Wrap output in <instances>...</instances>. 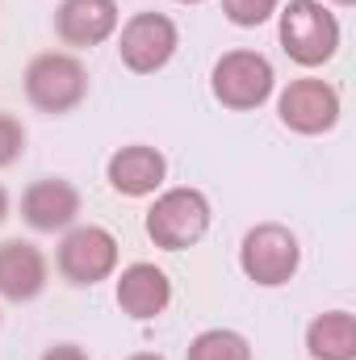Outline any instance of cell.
I'll use <instances>...</instances> for the list:
<instances>
[{"label": "cell", "instance_id": "7402d4cb", "mask_svg": "<svg viewBox=\"0 0 356 360\" xmlns=\"http://www.w3.org/2000/svg\"><path fill=\"white\" fill-rule=\"evenodd\" d=\"M177 4H205V0H177Z\"/></svg>", "mask_w": 356, "mask_h": 360}, {"label": "cell", "instance_id": "9a60e30c", "mask_svg": "<svg viewBox=\"0 0 356 360\" xmlns=\"http://www.w3.org/2000/svg\"><path fill=\"white\" fill-rule=\"evenodd\" d=\"M184 360H252V344L235 327H205L189 340Z\"/></svg>", "mask_w": 356, "mask_h": 360}, {"label": "cell", "instance_id": "8fae6325", "mask_svg": "<svg viewBox=\"0 0 356 360\" xmlns=\"http://www.w3.org/2000/svg\"><path fill=\"white\" fill-rule=\"evenodd\" d=\"M122 25L117 0H59L55 8V34L72 51H92L109 42Z\"/></svg>", "mask_w": 356, "mask_h": 360}, {"label": "cell", "instance_id": "ffe728a7", "mask_svg": "<svg viewBox=\"0 0 356 360\" xmlns=\"http://www.w3.org/2000/svg\"><path fill=\"white\" fill-rule=\"evenodd\" d=\"M126 360H168V356H160V352H134V356H126Z\"/></svg>", "mask_w": 356, "mask_h": 360}, {"label": "cell", "instance_id": "5b68a950", "mask_svg": "<svg viewBox=\"0 0 356 360\" xmlns=\"http://www.w3.org/2000/svg\"><path fill=\"white\" fill-rule=\"evenodd\" d=\"M210 92H214V101H218L222 109L252 113V109H260L265 101H272V92H276V72H272L268 55L248 51V46H235V51H222V55L214 59Z\"/></svg>", "mask_w": 356, "mask_h": 360}, {"label": "cell", "instance_id": "2e32d148", "mask_svg": "<svg viewBox=\"0 0 356 360\" xmlns=\"http://www.w3.org/2000/svg\"><path fill=\"white\" fill-rule=\"evenodd\" d=\"M281 0H222V17L235 25V30H256L276 17Z\"/></svg>", "mask_w": 356, "mask_h": 360}, {"label": "cell", "instance_id": "277c9868", "mask_svg": "<svg viewBox=\"0 0 356 360\" xmlns=\"http://www.w3.org/2000/svg\"><path fill=\"white\" fill-rule=\"evenodd\" d=\"M122 260V248H117V235L101 222H76L59 235V248H55V269L68 285L76 289H92L101 281H109L117 272Z\"/></svg>", "mask_w": 356, "mask_h": 360}, {"label": "cell", "instance_id": "ac0fdd59", "mask_svg": "<svg viewBox=\"0 0 356 360\" xmlns=\"http://www.w3.org/2000/svg\"><path fill=\"white\" fill-rule=\"evenodd\" d=\"M38 360H92V356H89V348H80V344L63 340V344H51Z\"/></svg>", "mask_w": 356, "mask_h": 360}, {"label": "cell", "instance_id": "7a4b0ae2", "mask_svg": "<svg viewBox=\"0 0 356 360\" xmlns=\"http://www.w3.org/2000/svg\"><path fill=\"white\" fill-rule=\"evenodd\" d=\"M21 84H25V101L38 113L63 117L89 101V68L76 51H42L25 63Z\"/></svg>", "mask_w": 356, "mask_h": 360}, {"label": "cell", "instance_id": "4fadbf2b", "mask_svg": "<svg viewBox=\"0 0 356 360\" xmlns=\"http://www.w3.org/2000/svg\"><path fill=\"white\" fill-rule=\"evenodd\" d=\"M105 180L122 197H155L168 180V160L151 143H130L105 160Z\"/></svg>", "mask_w": 356, "mask_h": 360}, {"label": "cell", "instance_id": "44dd1931", "mask_svg": "<svg viewBox=\"0 0 356 360\" xmlns=\"http://www.w3.org/2000/svg\"><path fill=\"white\" fill-rule=\"evenodd\" d=\"M323 4H336V8H348V4H356V0H323Z\"/></svg>", "mask_w": 356, "mask_h": 360}, {"label": "cell", "instance_id": "e0dca14e", "mask_svg": "<svg viewBox=\"0 0 356 360\" xmlns=\"http://www.w3.org/2000/svg\"><path fill=\"white\" fill-rule=\"evenodd\" d=\"M21 155H25V126L21 117L0 109V168H13Z\"/></svg>", "mask_w": 356, "mask_h": 360}, {"label": "cell", "instance_id": "d6986e66", "mask_svg": "<svg viewBox=\"0 0 356 360\" xmlns=\"http://www.w3.org/2000/svg\"><path fill=\"white\" fill-rule=\"evenodd\" d=\"M8 214H13V197H8V188L0 184V226L8 222Z\"/></svg>", "mask_w": 356, "mask_h": 360}, {"label": "cell", "instance_id": "52a82bcc", "mask_svg": "<svg viewBox=\"0 0 356 360\" xmlns=\"http://www.w3.org/2000/svg\"><path fill=\"white\" fill-rule=\"evenodd\" d=\"M180 51V30L168 13L143 8L117 25V59L134 76H155L164 72Z\"/></svg>", "mask_w": 356, "mask_h": 360}, {"label": "cell", "instance_id": "8992f818", "mask_svg": "<svg viewBox=\"0 0 356 360\" xmlns=\"http://www.w3.org/2000/svg\"><path fill=\"white\" fill-rule=\"evenodd\" d=\"M239 269L260 289H281L302 269V243L281 222H256L239 239Z\"/></svg>", "mask_w": 356, "mask_h": 360}, {"label": "cell", "instance_id": "6da1fadb", "mask_svg": "<svg viewBox=\"0 0 356 360\" xmlns=\"http://www.w3.org/2000/svg\"><path fill=\"white\" fill-rule=\"evenodd\" d=\"M276 38L281 51L298 63V68H323L336 59L344 30L340 17L331 13V4L323 0H289L276 8Z\"/></svg>", "mask_w": 356, "mask_h": 360}, {"label": "cell", "instance_id": "5bb4252c", "mask_svg": "<svg viewBox=\"0 0 356 360\" xmlns=\"http://www.w3.org/2000/svg\"><path fill=\"white\" fill-rule=\"evenodd\" d=\"M310 360H356V319L352 310H323L306 323Z\"/></svg>", "mask_w": 356, "mask_h": 360}, {"label": "cell", "instance_id": "ba28073f", "mask_svg": "<svg viewBox=\"0 0 356 360\" xmlns=\"http://www.w3.org/2000/svg\"><path fill=\"white\" fill-rule=\"evenodd\" d=\"M340 113H344V96L331 80L298 76L276 92V117L289 134H302V139L331 134L340 126Z\"/></svg>", "mask_w": 356, "mask_h": 360}, {"label": "cell", "instance_id": "9c48e42d", "mask_svg": "<svg viewBox=\"0 0 356 360\" xmlns=\"http://www.w3.org/2000/svg\"><path fill=\"white\" fill-rule=\"evenodd\" d=\"M84 197L68 176H38L21 193V222L38 235H63L80 222Z\"/></svg>", "mask_w": 356, "mask_h": 360}, {"label": "cell", "instance_id": "3957f363", "mask_svg": "<svg viewBox=\"0 0 356 360\" xmlns=\"http://www.w3.org/2000/svg\"><path fill=\"white\" fill-rule=\"evenodd\" d=\"M214 222V205L201 188L193 184H177V188H160L151 210H147V239L160 248V252H184V248H197L205 239Z\"/></svg>", "mask_w": 356, "mask_h": 360}, {"label": "cell", "instance_id": "30bf717a", "mask_svg": "<svg viewBox=\"0 0 356 360\" xmlns=\"http://www.w3.org/2000/svg\"><path fill=\"white\" fill-rule=\"evenodd\" d=\"M113 297H117V310L134 323H151L160 319L168 306H172V281L168 272L155 269L151 260H134L117 272L113 281Z\"/></svg>", "mask_w": 356, "mask_h": 360}, {"label": "cell", "instance_id": "7c38bea8", "mask_svg": "<svg viewBox=\"0 0 356 360\" xmlns=\"http://www.w3.org/2000/svg\"><path fill=\"white\" fill-rule=\"evenodd\" d=\"M51 285V260L30 239H4L0 243V297L4 302H34Z\"/></svg>", "mask_w": 356, "mask_h": 360}]
</instances>
